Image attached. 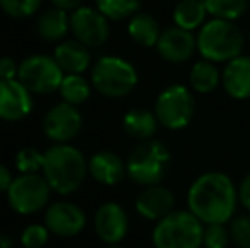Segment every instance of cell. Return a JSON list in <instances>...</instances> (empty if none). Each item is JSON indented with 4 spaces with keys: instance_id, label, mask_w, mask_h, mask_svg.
I'll return each instance as SVG.
<instances>
[{
    "instance_id": "1",
    "label": "cell",
    "mask_w": 250,
    "mask_h": 248,
    "mask_svg": "<svg viewBox=\"0 0 250 248\" xmlns=\"http://www.w3.org/2000/svg\"><path fill=\"white\" fill-rule=\"evenodd\" d=\"M238 191L228 175L221 172H208L194 180L188 192L189 211L203 223L231 221L237 209Z\"/></svg>"
},
{
    "instance_id": "2",
    "label": "cell",
    "mask_w": 250,
    "mask_h": 248,
    "mask_svg": "<svg viewBox=\"0 0 250 248\" xmlns=\"http://www.w3.org/2000/svg\"><path fill=\"white\" fill-rule=\"evenodd\" d=\"M89 172L85 156L75 146L66 143H56L44 153L43 175L48 180L51 191L62 195L75 192L83 184Z\"/></svg>"
},
{
    "instance_id": "3",
    "label": "cell",
    "mask_w": 250,
    "mask_h": 248,
    "mask_svg": "<svg viewBox=\"0 0 250 248\" xmlns=\"http://www.w3.org/2000/svg\"><path fill=\"white\" fill-rule=\"evenodd\" d=\"M196 41H198V51L204 60L228 63L242 55L245 38L233 20L213 17L203 24Z\"/></svg>"
},
{
    "instance_id": "4",
    "label": "cell",
    "mask_w": 250,
    "mask_h": 248,
    "mask_svg": "<svg viewBox=\"0 0 250 248\" xmlns=\"http://www.w3.org/2000/svg\"><path fill=\"white\" fill-rule=\"evenodd\" d=\"M204 226L191 211H172L153 229L155 248H199Z\"/></svg>"
},
{
    "instance_id": "5",
    "label": "cell",
    "mask_w": 250,
    "mask_h": 248,
    "mask_svg": "<svg viewBox=\"0 0 250 248\" xmlns=\"http://www.w3.org/2000/svg\"><path fill=\"white\" fill-rule=\"evenodd\" d=\"M170 153L164 143L157 139L142 141L126 162V173L133 182L143 187L158 186L167 175Z\"/></svg>"
},
{
    "instance_id": "6",
    "label": "cell",
    "mask_w": 250,
    "mask_h": 248,
    "mask_svg": "<svg viewBox=\"0 0 250 248\" xmlns=\"http://www.w3.org/2000/svg\"><path fill=\"white\" fill-rule=\"evenodd\" d=\"M138 83L136 68L118 57H102L92 68V85L104 97L119 99L128 95Z\"/></svg>"
},
{
    "instance_id": "7",
    "label": "cell",
    "mask_w": 250,
    "mask_h": 248,
    "mask_svg": "<svg viewBox=\"0 0 250 248\" xmlns=\"http://www.w3.org/2000/svg\"><path fill=\"white\" fill-rule=\"evenodd\" d=\"M194 111L196 102L191 90L184 85H170L160 92L153 113L164 128L182 129L192 121Z\"/></svg>"
},
{
    "instance_id": "8",
    "label": "cell",
    "mask_w": 250,
    "mask_h": 248,
    "mask_svg": "<svg viewBox=\"0 0 250 248\" xmlns=\"http://www.w3.org/2000/svg\"><path fill=\"white\" fill-rule=\"evenodd\" d=\"M63 70L55 58L48 55H33L19 65L17 80L29 90L31 94H46L60 90L63 82Z\"/></svg>"
},
{
    "instance_id": "9",
    "label": "cell",
    "mask_w": 250,
    "mask_h": 248,
    "mask_svg": "<svg viewBox=\"0 0 250 248\" xmlns=\"http://www.w3.org/2000/svg\"><path fill=\"white\" fill-rule=\"evenodd\" d=\"M51 187L44 175L38 173H21L12 180L7 199L10 208L19 214H34L41 211L50 201Z\"/></svg>"
},
{
    "instance_id": "10",
    "label": "cell",
    "mask_w": 250,
    "mask_h": 248,
    "mask_svg": "<svg viewBox=\"0 0 250 248\" xmlns=\"http://www.w3.org/2000/svg\"><path fill=\"white\" fill-rule=\"evenodd\" d=\"M70 29L87 48H99L109 39V20L101 10L92 7H79L70 16Z\"/></svg>"
},
{
    "instance_id": "11",
    "label": "cell",
    "mask_w": 250,
    "mask_h": 248,
    "mask_svg": "<svg viewBox=\"0 0 250 248\" xmlns=\"http://www.w3.org/2000/svg\"><path fill=\"white\" fill-rule=\"evenodd\" d=\"M82 129V116L72 104H56L43 119V131L51 141L68 143Z\"/></svg>"
},
{
    "instance_id": "12",
    "label": "cell",
    "mask_w": 250,
    "mask_h": 248,
    "mask_svg": "<svg viewBox=\"0 0 250 248\" xmlns=\"http://www.w3.org/2000/svg\"><path fill=\"white\" fill-rule=\"evenodd\" d=\"M85 212L73 202H55L44 214V226L50 229V233L62 238L80 235L85 228Z\"/></svg>"
},
{
    "instance_id": "13",
    "label": "cell",
    "mask_w": 250,
    "mask_h": 248,
    "mask_svg": "<svg viewBox=\"0 0 250 248\" xmlns=\"http://www.w3.org/2000/svg\"><path fill=\"white\" fill-rule=\"evenodd\" d=\"M31 111L33 97L29 90L17 78L0 80V119L21 121L29 116Z\"/></svg>"
},
{
    "instance_id": "14",
    "label": "cell",
    "mask_w": 250,
    "mask_h": 248,
    "mask_svg": "<svg viewBox=\"0 0 250 248\" xmlns=\"http://www.w3.org/2000/svg\"><path fill=\"white\" fill-rule=\"evenodd\" d=\"M157 51L165 61L170 63H184L194 55L198 50V41L192 36L191 31L182 27L172 26L162 31L157 43Z\"/></svg>"
},
{
    "instance_id": "15",
    "label": "cell",
    "mask_w": 250,
    "mask_h": 248,
    "mask_svg": "<svg viewBox=\"0 0 250 248\" xmlns=\"http://www.w3.org/2000/svg\"><path fill=\"white\" fill-rule=\"evenodd\" d=\"M94 228H96L97 236L102 242L109 243V245H116L128 233V214L116 202H105L97 209L96 218H94Z\"/></svg>"
},
{
    "instance_id": "16",
    "label": "cell",
    "mask_w": 250,
    "mask_h": 248,
    "mask_svg": "<svg viewBox=\"0 0 250 248\" xmlns=\"http://www.w3.org/2000/svg\"><path fill=\"white\" fill-rule=\"evenodd\" d=\"M175 204V197L167 187L150 186L136 197L135 208L142 218L150 221H160L167 214H170Z\"/></svg>"
},
{
    "instance_id": "17",
    "label": "cell",
    "mask_w": 250,
    "mask_h": 248,
    "mask_svg": "<svg viewBox=\"0 0 250 248\" xmlns=\"http://www.w3.org/2000/svg\"><path fill=\"white\" fill-rule=\"evenodd\" d=\"M221 83L230 97L244 100L250 97V57L233 58L221 73Z\"/></svg>"
},
{
    "instance_id": "18",
    "label": "cell",
    "mask_w": 250,
    "mask_h": 248,
    "mask_svg": "<svg viewBox=\"0 0 250 248\" xmlns=\"http://www.w3.org/2000/svg\"><path fill=\"white\" fill-rule=\"evenodd\" d=\"M89 173L104 186H116L126 175V163L112 152H99L90 158Z\"/></svg>"
},
{
    "instance_id": "19",
    "label": "cell",
    "mask_w": 250,
    "mask_h": 248,
    "mask_svg": "<svg viewBox=\"0 0 250 248\" xmlns=\"http://www.w3.org/2000/svg\"><path fill=\"white\" fill-rule=\"evenodd\" d=\"M56 63L63 72L68 75H82L90 65V53L89 48L80 41H65L60 43L55 50Z\"/></svg>"
},
{
    "instance_id": "20",
    "label": "cell",
    "mask_w": 250,
    "mask_h": 248,
    "mask_svg": "<svg viewBox=\"0 0 250 248\" xmlns=\"http://www.w3.org/2000/svg\"><path fill=\"white\" fill-rule=\"evenodd\" d=\"M128 34L136 44H140L143 48H151L157 46L162 31L158 22L150 14L136 12L133 17H129Z\"/></svg>"
},
{
    "instance_id": "21",
    "label": "cell",
    "mask_w": 250,
    "mask_h": 248,
    "mask_svg": "<svg viewBox=\"0 0 250 248\" xmlns=\"http://www.w3.org/2000/svg\"><path fill=\"white\" fill-rule=\"evenodd\" d=\"M158 119L148 109H131L123 117V128L131 138L146 141L157 133Z\"/></svg>"
},
{
    "instance_id": "22",
    "label": "cell",
    "mask_w": 250,
    "mask_h": 248,
    "mask_svg": "<svg viewBox=\"0 0 250 248\" xmlns=\"http://www.w3.org/2000/svg\"><path fill=\"white\" fill-rule=\"evenodd\" d=\"M70 29V17L65 10L56 7L46 10L40 16L36 22V31L43 39L46 41H62Z\"/></svg>"
},
{
    "instance_id": "23",
    "label": "cell",
    "mask_w": 250,
    "mask_h": 248,
    "mask_svg": "<svg viewBox=\"0 0 250 248\" xmlns=\"http://www.w3.org/2000/svg\"><path fill=\"white\" fill-rule=\"evenodd\" d=\"M206 14L208 10L201 0H179L174 9V22L177 27L192 33L198 27H203Z\"/></svg>"
},
{
    "instance_id": "24",
    "label": "cell",
    "mask_w": 250,
    "mask_h": 248,
    "mask_svg": "<svg viewBox=\"0 0 250 248\" xmlns=\"http://www.w3.org/2000/svg\"><path fill=\"white\" fill-rule=\"evenodd\" d=\"M220 70L214 66L213 61L201 60L194 63L189 73V82H191L192 89L199 94H209L220 85Z\"/></svg>"
},
{
    "instance_id": "25",
    "label": "cell",
    "mask_w": 250,
    "mask_h": 248,
    "mask_svg": "<svg viewBox=\"0 0 250 248\" xmlns=\"http://www.w3.org/2000/svg\"><path fill=\"white\" fill-rule=\"evenodd\" d=\"M63 102L80 106L90 97V85L82 75H66L60 85Z\"/></svg>"
},
{
    "instance_id": "26",
    "label": "cell",
    "mask_w": 250,
    "mask_h": 248,
    "mask_svg": "<svg viewBox=\"0 0 250 248\" xmlns=\"http://www.w3.org/2000/svg\"><path fill=\"white\" fill-rule=\"evenodd\" d=\"M203 5L206 7L208 14L216 19H227L235 20L249 7V0H201Z\"/></svg>"
},
{
    "instance_id": "27",
    "label": "cell",
    "mask_w": 250,
    "mask_h": 248,
    "mask_svg": "<svg viewBox=\"0 0 250 248\" xmlns=\"http://www.w3.org/2000/svg\"><path fill=\"white\" fill-rule=\"evenodd\" d=\"M96 3L97 10L112 20L133 17L140 9V0H96Z\"/></svg>"
},
{
    "instance_id": "28",
    "label": "cell",
    "mask_w": 250,
    "mask_h": 248,
    "mask_svg": "<svg viewBox=\"0 0 250 248\" xmlns=\"http://www.w3.org/2000/svg\"><path fill=\"white\" fill-rule=\"evenodd\" d=\"M44 153H40L36 148H22L16 156V165L21 173H38L43 170Z\"/></svg>"
},
{
    "instance_id": "29",
    "label": "cell",
    "mask_w": 250,
    "mask_h": 248,
    "mask_svg": "<svg viewBox=\"0 0 250 248\" xmlns=\"http://www.w3.org/2000/svg\"><path fill=\"white\" fill-rule=\"evenodd\" d=\"M40 5L41 0H0V7L3 12L16 19L33 16L40 9Z\"/></svg>"
},
{
    "instance_id": "30",
    "label": "cell",
    "mask_w": 250,
    "mask_h": 248,
    "mask_svg": "<svg viewBox=\"0 0 250 248\" xmlns=\"http://www.w3.org/2000/svg\"><path fill=\"white\" fill-rule=\"evenodd\" d=\"M230 231L221 223L206 225L203 233V245L206 248H227L230 243Z\"/></svg>"
},
{
    "instance_id": "31",
    "label": "cell",
    "mask_w": 250,
    "mask_h": 248,
    "mask_svg": "<svg viewBox=\"0 0 250 248\" xmlns=\"http://www.w3.org/2000/svg\"><path fill=\"white\" fill-rule=\"evenodd\" d=\"M230 240L238 248H250V216H238L230 221Z\"/></svg>"
},
{
    "instance_id": "32",
    "label": "cell",
    "mask_w": 250,
    "mask_h": 248,
    "mask_svg": "<svg viewBox=\"0 0 250 248\" xmlns=\"http://www.w3.org/2000/svg\"><path fill=\"white\" fill-rule=\"evenodd\" d=\"M50 238V229L43 225H29L22 231L21 242L26 248H41L48 243Z\"/></svg>"
},
{
    "instance_id": "33",
    "label": "cell",
    "mask_w": 250,
    "mask_h": 248,
    "mask_svg": "<svg viewBox=\"0 0 250 248\" xmlns=\"http://www.w3.org/2000/svg\"><path fill=\"white\" fill-rule=\"evenodd\" d=\"M19 73V65L10 57L0 58V80H14Z\"/></svg>"
},
{
    "instance_id": "34",
    "label": "cell",
    "mask_w": 250,
    "mask_h": 248,
    "mask_svg": "<svg viewBox=\"0 0 250 248\" xmlns=\"http://www.w3.org/2000/svg\"><path fill=\"white\" fill-rule=\"evenodd\" d=\"M238 199L245 208L250 211V173L242 180L240 187H238Z\"/></svg>"
},
{
    "instance_id": "35",
    "label": "cell",
    "mask_w": 250,
    "mask_h": 248,
    "mask_svg": "<svg viewBox=\"0 0 250 248\" xmlns=\"http://www.w3.org/2000/svg\"><path fill=\"white\" fill-rule=\"evenodd\" d=\"M12 180H14V177H12V173H10V170L7 169L5 165L0 163V194L9 191Z\"/></svg>"
},
{
    "instance_id": "36",
    "label": "cell",
    "mask_w": 250,
    "mask_h": 248,
    "mask_svg": "<svg viewBox=\"0 0 250 248\" xmlns=\"http://www.w3.org/2000/svg\"><path fill=\"white\" fill-rule=\"evenodd\" d=\"M51 2H53V5H55L56 9L68 12V10H77V9H79L82 0H51Z\"/></svg>"
},
{
    "instance_id": "37",
    "label": "cell",
    "mask_w": 250,
    "mask_h": 248,
    "mask_svg": "<svg viewBox=\"0 0 250 248\" xmlns=\"http://www.w3.org/2000/svg\"><path fill=\"white\" fill-rule=\"evenodd\" d=\"M10 247H12V238L0 233V248H10Z\"/></svg>"
},
{
    "instance_id": "38",
    "label": "cell",
    "mask_w": 250,
    "mask_h": 248,
    "mask_svg": "<svg viewBox=\"0 0 250 248\" xmlns=\"http://www.w3.org/2000/svg\"><path fill=\"white\" fill-rule=\"evenodd\" d=\"M111 248H123V247H111Z\"/></svg>"
},
{
    "instance_id": "39",
    "label": "cell",
    "mask_w": 250,
    "mask_h": 248,
    "mask_svg": "<svg viewBox=\"0 0 250 248\" xmlns=\"http://www.w3.org/2000/svg\"><path fill=\"white\" fill-rule=\"evenodd\" d=\"M249 39H250V34H249Z\"/></svg>"
},
{
    "instance_id": "40",
    "label": "cell",
    "mask_w": 250,
    "mask_h": 248,
    "mask_svg": "<svg viewBox=\"0 0 250 248\" xmlns=\"http://www.w3.org/2000/svg\"><path fill=\"white\" fill-rule=\"evenodd\" d=\"M249 5H250V0H249Z\"/></svg>"
}]
</instances>
